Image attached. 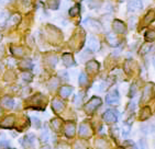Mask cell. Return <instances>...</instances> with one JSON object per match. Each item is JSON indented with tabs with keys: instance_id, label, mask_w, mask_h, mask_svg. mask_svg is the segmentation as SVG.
Wrapping results in <instances>:
<instances>
[{
	"instance_id": "cell-4",
	"label": "cell",
	"mask_w": 155,
	"mask_h": 149,
	"mask_svg": "<svg viewBox=\"0 0 155 149\" xmlns=\"http://www.w3.org/2000/svg\"><path fill=\"white\" fill-rule=\"evenodd\" d=\"M78 134L81 136V138H89L93 136V129L90 127V125L88 123L84 122L81 124L79 126V132H78Z\"/></svg>"
},
{
	"instance_id": "cell-15",
	"label": "cell",
	"mask_w": 155,
	"mask_h": 149,
	"mask_svg": "<svg viewBox=\"0 0 155 149\" xmlns=\"http://www.w3.org/2000/svg\"><path fill=\"white\" fill-rule=\"evenodd\" d=\"M62 60H63V64H64L66 67H73V66H75V62L72 56V54H68V53L64 54L62 57Z\"/></svg>"
},
{
	"instance_id": "cell-13",
	"label": "cell",
	"mask_w": 155,
	"mask_h": 149,
	"mask_svg": "<svg viewBox=\"0 0 155 149\" xmlns=\"http://www.w3.org/2000/svg\"><path fill=\"white\" fill-rule=\"evenodd\" d=\"M152 88H153L152 84H149L145 86V88H144V92H143V94H142V98H141L142 102H147L150 100V98H151V93H152Z\"/></svg>"
},
{
	"instance_id": "cell-25",
	"label": "cell",
	"mask_w": 155,
	"mask_h": 149,
	"mask_svg": "<svg viewBox=\"0 0 155 149\" xmlns=\"http://www.w3.org/2000/svg\"><path fill=\"white\" fill-rule=\"evenodd\" d=\"M35 144V136L33 134L28 135L27 137H25V144H24V147L29 146L30 147L31 145H34Z\"/></svg>"
},
{
	"instance_id": "cell-9",
	"label": "cell",
	"mask_w": 155,
	"mask_h": 149,
	"mask_svg": "<svg viewBox=\"0 0 155 149\" xmlns=\"http://www.w3.org/2000/svg\"><path fill=\"white\" fill-rule=\"evenodd\" d=\"M15 119L13 115H10V116H7L0 122V127L1 128H12L15 125Z\"/></svg>"
},
{
	"instance_id": "cell-8",
	"label": "cell",
	"mask_w": 155,
	"mask_h": 149,
	"mask_svg": "<svg viewBox=\"0 0 155 149\" xmlns=\"http://www.w3.org/2000/svg\"><path fill=\"white\" fill-rule=\"evenodd\" d=\"M112 29L118 34H123V33L127 32V25L120 20H114V23H112Z\"/></svg>"
},
{
	"instance_id": "cell-22",
	"label": "cell",
	"mask_w": 155,
	"mask_h": 149,
	"mask_svg": "<svg viewBox=\"0 0 155 149\" xmlns=\"http://www.w3.org/2000/svg\"><path fill=\"white\" fill-rule=\"evenodd\" d=\"M19 67L21 69H31L33 67L32 65V62L30 59H22L19 63Z\"/></svg>"
},
{
	"instance_id": "cell-12",
	"label": "cell",
	"mask_w": 155,
	"mask_h": 149,
	"mask_svg": "<svg viewBox=\"0 0 155 149\" xmlns=\"http://www.w3.org/2000/svg\"><path fill=\"white\" fill-rule=\"evenodd\" d=\"M75 131H76V127L74 123H67L64 128V134L66 137H73L75 135Z\"/></svg>"
},
{
	"instance_id": "cell-16",
	"label": "cell",
	"mask_w": 155,
	"mask_h": 149,
	"mask_svg": "<svg viewBox=\"0 0 155 149\" xmlns=\"http://www.w3.org/2000/svg\"><path fill=\"white\" fill-rule=\"evenodd\" d=\"M1 105L5 109H7V110H11L12 107H13V105H15V101L10 97H3L1 99Z\"/></svg>"
},
{
	"instance_id": "cell-36",
	"label": "cell",
	"mask_w": 155,
	"mask_h": 149,
	"mask_svg": "<svg viewBox=\"0 0 155 149\" xmlns=\"http://www.w3.org/2000/svg\"><path fill=\"white\" fill-rule=\"evenodd\" d=\"M135 91H137V86H132L131 87V91H130V97H133L135 94Z\"/></svg>"
},
{
	"instance_id": "cell-33",
	"label": "cell",
	"mask_w": 155,
	"mask_h": 149,
	"mask_svg": "<svg viewBox=\"0 0 155 149\" xmlns=\"http://www.w3.org/2000/svg\"><path fill=\"white\" fill-rule=\"evenodd\" d=\"M96 144H97V147H100V148H104V147H107L106 146L107 143H106L104 139H98L97 141H96Z\"/></svg>"
},
{
	"instance_id": "cell-26",
	"label": "cell",
	"mask_w": 155,
	"mask_h": 149,
	"mask_svg": "<svg viewBox=\"0 0 155 149\" xmlns=\"http://www.w3.org/2000/svg\"><path fill=\"white\" fill-rule=\"evenodd\" d=\"M11 52L15 57H23L24 56L23 48H21V47H12Z\"/></svg>"
},
{
	"instance_id": "cell-1",
	"label": "cell",
	"mask_w": 155,
	"mask_h": 149,
	"mask_svg": "<svg viewBox=\"0 0 155 149\" xmlns=\"http://www.w3.org/2000/svg\"><path fill=\"white\" fill-rule=\"evenodd\" d=\"M30 103L33 104V107L36 110H42L44 105H46V99L44 96H42L41 93H38L30 99Z\"/></svg>"
},
{
	"instance_id": "cell-11",
	"label": "cell",
	"mask_w": 155,
	"mask_h": 149,
	"mask_svg": "<svg viewBox=\"0 0 155 149\" xmlns=\"http://www.w3.org/2000/svg\"><path fill=\"white\" fill-rule=\"evenodd\" d=\"M154 20H155V10L151 9V10L147 11V13H146L145 17H144L143 25L144 27H146V25H149L150 23H152Z\"/></svg>"
},
{
	"instance_id": "cell-27",
	"label": "cell",
	"mask_w": 155,
	"mask_h": 149,
	"mask_svg": "<svg viewBox=\"0 0 155 149\" xmlns=\"http://www.w3.org/2000/svg\"><path fill=\"white\" fill-rule=\"evenodd\" d=\"M57 86H58V79H57V78H52L48 84V89L51 90V91H54V90L57 88Z\"/></svg>"
},
{
	"instance_id": "cell-3",
	"label": "cell",
	"mask_w": 155,
	"mask_h": 149,
	"mask_svg": "<svg viewBox=\"0 0 155 149\" xmlns=\"http://www.w3.org/2000/svg\"><path fill=\"white\" fill-rule=\"evenodd\" d=\"M84 24L86 25L90 31H94V32H100L102 31V25L101 23L95 19H86Z\"/></svg>"
},
{
	"instance_id": "cell-35",
	"label": "cell",
	"mask_w": 155,
	"mask_h": 149,
	"mask_svg": "<svg viewBox=\"0 0 155 149\" xmlns=\"http://www.w3.org/2000/svg\"><path fill=\"white\" fill-rule=\"evenodd\" d=\"M151 49V46L150 45H144L143 48H142V51H141V54H145Z\"/></svg>"
},
{
	"instance_id": "cell-24",
	"label": "cell",
	"mask_w": 155,
	"mask_h": 149,
	"mask_svg": "<svg viewBox=\"0 0 155 149\" xmlns=\"http://www.w3.org/2000/svg\"><path fill=\"white\" fill-rule=\"evenodd\" d=\"M46 5L50 9L52 10H56L58 9V7H60V0H48L46 1Z\"/></svg>"
},
{
	"instance_id": "cell-39",
	"label": "cell",
	"mask_w": 155,
	"mask_h": 149,
	"mask_svg": "<svg viewBox=\"0 0 155 149\" xmlns=\"http://www.w3.org/2000/svg\"><path fill=\"white\" fill-rule=\"evenodd\" d=\"M0 113H1V109H0Z\"/></svg>"
},
{
	"instance_id": "cell-31",
	"label": "cell",
	"mask_w": 155,
	"mask_h": 149,
	"mask_svg": "<svg viewBox=\"0 0 155 149\" xmlns=\"http://www.w3.org/2000/svg\"><path fill=\"white\" fill-rule=\"evenodd\" d=\"M123 146L125 147V148H135V144L132 141V140H125L124 143H123Z\"/></svg>"
},
{
	"instance_id": "cell-2",
	"label": "cell",
	"mask_w": 155,
	"mask_h": 149,
	"mask_svg": "<svg viewBox=\"0 0 155 149\" xmlns=\"http://www.w3.org/2000/svg\"><path fill=\"white\" fill-rule=\"evenodd\" d=\"M101 105V99L98 98V97H93V98L90 99V101L85 105V111H86V113L88 114H91L94 113L98 106Z\"/></svg>"
},
{
	"instance_id": "cell-32",
	"label": "cell",
	"mask_w": 155,
	"mask_h": 149,
	"mask_svg": "<svg viewBox=\"0 0 155 149\" xmlns=\"http://www.w3.org/2000/svg\"><path fill=\"white\" fill-rule=\"evenodd\" d=\"M22 79L25 81H31L32 80V74H29V72H23L22 74Z\"/></svg>"
},
{
	"instance_id": "cell-38",
	"label": "cell",
	"mask_w": 155,
	"mask_h": 149,
	"mask_svg": "<svg viewBox=\"0 0 155 149\" xmlns=\"http://www.w3.org/2000/svg\"><path fill=\"white\" fill-rule=\"evenodd\" d=\"M1 40H2V34L0 33V42H1Z\"/></svg>"
},
{
	"instance_id": "cell-17",
	"label": "cell",
	"mask_w": 155,
	"mask_h": 149,
	"mask_svg": "<svg viewBox=\"0 0 155 149\" xmlns=\"http://www.w3.org/2000/svg\"><path fill=\"white\" fill-rule=\"evenodd\" d=\"M106 41H107V43L110 46H117V45L119 44V41H118V39H117L116 36V32L108 33L107 36H106Z\"/></svg>"
},
{
	"instance_id": "cell-14",
	"label": "cell",
	"mask_w": 155,
	"mask_h": 149,
	"mask_svg": "<svg viewBox=\"0 0 155 149\" xmlns=\"http://www.w3.org/2000/svg\"><path fill=\"white\" fill-rule=\"evenodd\" d=\"M87 71L89 74H96L99 70V63L96 60H90L87 63Z\"/></svg>"
},
{
	"instance_id": "cell-10",
	"label": "cell",
	"mask_w": 155,
	"mask_h": 149,
	"mask_svg": "<svg viewBox=\"0 0 155 149\" xmlns=\"http://www.w3.org/2000/svg\"><path fill=\"white\" fill-rule=\"evenodd\" d=\"M52 107H53V111L54 112H56V113H60L64 110V107H65V104H64V102L58 100V99H54L53 102H52Z\"/></svg>"
},
{
	"instance_id": "cell-30",
	"label": "cell",
	"mask_w": 155,
	"mask_h": 149,
	"mask_svg": "<svg viewBox=\"0 0 155 149\" xmlns=\"http://www.w3.org/2000/svg\"><path fill=\"white\" fill-rule=\"evenodd\" d=\"M87 81H88V77H87L86 74H81V76H79V84H81V86H85V84H87Z\"/></svg>"
},
{
	"instance_id": "cell-19",
	"label": "cell",
	"mask_w": 155,
	"mask_h": 149,
	"mask_svg": "<svg viewBox=\"0 0 155 149\" xmlns=\"http://www.w3.org/2000/svg\"><path fill=\"white\" fill-rule=\"evenodd\" d=\"M73 92V88L69 86H63L60 89V96L62 98H67L71 96V93Z\"/></svg>"
},
{
	"instance_id": "cell-20",
	"label": "cell",
	"mask_w": 155,
	"mask_h": 149,
	"mask_svg": "<svg viewBox=\"0 0 155 149\" xmlns=\"http://www.w3.org/2000/svg\"><path fill=\"white\" fill-rule=\"evenodd\" d=\"M151 114H152L151 109L147 106L144 107V109H142V111H141L140 113V119L141 121H146V119H149L151 117Z\"/></svg>"
},
{
	"instance_id": "cell-18",
	"label": "cell",
	"mask_w": 155,
	"mask_h": 149,
	"mask_svg": "<svg viewBox=\"0 0 155 149\" xmlns=\"http://www.w3.org/2000/svg\"><path fill=\"white\" fill-rule=\"evenodd\" d=\"M88 45H89V48L93 52L98 51L99 48H100V43H99V41L97 40V37H95V36H91V37H89Z\"/></svg>"
},
{
	"instance_id": "cell-21",
	"label": "cell",
	"mask_w": 155,
	"mask_h": 149,
	"mask_svg": "<svg viewBox=\"0 0 155 149\" xmlns=\"http://www.w3.org/2000/svg\"><path fill=\"white\" fill-rule=\"evenodd\" d=\"M144 39H145L147 42H153V41H155V29L146 31L145 34H144Z\"/></svg>"
},
{
	"instance_id": "cell-34",
	"label": "cell",
	"mask_w": 155,
	"mask_h": 149,
	"mask_svg": "<svg viewBox=\"0 0 155 149\" xmlns=\"http://www.w3.org/2000/svg\"><path fill=\"white\" fill-rule=\"evenodd\" d=\"M0 148H10V144L5 140H0Z\"/></svg>"
},
{
	"instance_id": "cell-6",
	"label": "cell",
	"mask_w": 155,
	"mask_h": 149,
	"mask_svg": "<svg viewBox=\"0 0 155 149\" xmlns=\"http://www.w3.org/2000/svg\"><path fill=\"white\" fill-rule=\"evenodd\" d=\"M102 119L106 123L108 124H112V123H116L118 121V112L112 110L106 111L102 115Z\"/></svg>"
},
{
	"instance_id": "cell-23",
	"label": "cell",
	"mask_w": 155,
	"mask_h": 149,
	"mask_svg": "<svg viewBox=\"0 0 155 149\" xmlns=\"http://www.w3.org/2000/svg\"><path fill=\"white\" fill-rule=\"evenodd\" d=\"M51 126L55 132H60L62 127V121L60 119H54L51 121Z\"/></svg>"
},
{
	"instance_id": "cell-7",
	"label": "cell",
	"mask_w": 155,
	"mask_h": 149,
	"mask_svg": "<svg viewBox=\"0 0 155 149\" xmlns=\"http://www.w3.org/2000/svg\"><path fill=\"white\" fill-rule=\"evenodd\" d=\"M119 92H118V90H114V91H111L107 94L106 97V102H107L108 104H111V105H114V104H118L119 103Z\"/></svg>"
},
{
	"instance_id": "cell-29",
	"label": "cell",
	"mask_w": 155,
	"mask_h": 149,
	"mask_svg": "<svg viewBox=\"0 0 155 149\" xmlns=\"http://www.w3.org/2000/svg\"><path fill=\"white\" fill-rule=\"evenodd\" d=\"M21 21V17H20V14H13L10 18V20H9V23L11 24V25H15V24H18L19 22Z\"/></svg>"
},
{
	"instance_id": "cell-28",
	"label": "cell",
	"mask_w": 155,
	"mask_h": 149,
	"mask_svg": "<svg viewBox=\"0 0 155 149\" xmlns=\"http://www.w3.org/2000/svg\"><path fill=\"white\" fill-rule=\"evenodd\" d=\"M79 12H81V6H79V5H76V6L71 8V10H69V15H71V17H76V15H78Z\"/></svg>"
},
{
	"instance_id": "cell-37",
	"label": "cell",
	"mask_w": 155,
	"mask_h": 149,
	"mask_svg": "<svg viewBox=\"0 0 155 149\" xmlns=\"http://www.w3.org/2000/svg\"><path fill=\"white\" fill-rule=\"evenodd\" d=\"M150 131L151 132H155V119L153 121L151 124H150Z\"/></svg>"
},
{
	"instance_id": "cell-5",
	"label": "cell",
	"mask_w": 155,
	"mask_h": 149,
	"mask_svg": "<svg viewBox=\"0 0 155 149\" xmlns=\"http://www.w3.org/2000/svg\"><path fill=\"white\" fill-rule=\"evenodd\" d=\"M143 9L142 0H129L128 2V11L129 12H139Z\"/></svg>"
}]
</instances>
